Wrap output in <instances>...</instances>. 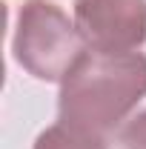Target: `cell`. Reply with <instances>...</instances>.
Listing matches in <instances>:
<instances>
[{"instance_id":"obj_1","label":"cell","mask_w":146,"mask_h":149,"mask_svg":"<svg viewBox=\"0 0 146 149\" xmlns=\"http://www.w3.org/2000/svg\"><path fill=\"white\" fill-rule=\"evenodd\" d=\"M146 95V57L140 52H86L63 77L60 123L109 138Z\"/></svg>"},{"instance_id":"obj_3","label":"cell","mask_w":146,"mask_h":149,"mask_svg":"<svg viewBox=\"0 0 146 149\" xmlns=\"http://www.w3.org/2000/svg\"><path fill=\"white\" fill-rule=\"evenodd\" d=\"M74 26L92 52H135L146 40V0H74Z\"/></svg>"},{"instance_id":"obj_5","label":"cell","mask_w":146,"mask_h":149,"mask_svg":"<svg viewBox=\"0 0 146 149\" xmlns=\"http://www.w3.org/2000/svg\"><path fill=\"white\" fill-rule=\"evenodd\" d=\"M120 149H146V112H140L138 118H132L117 135Z\"/></svg>"},{"instance_id":"obj_4","label":"cell","mask_w":146,"mask_h":149,"mask_svg":"<svg viewBox=\"0 0 146 149\" xmlns=\"http://www.w3.org/2000/svg\"><path fill=\"white\" fill-rule=\"evenodd\" d=\"M35 149H106V141L89 132H80L74 126L57 123L37 138Z\"/></svg>"},{"instance_id":"obj_2","label":"cell","mask_w":146,"mask_h":149,"mask_svg":"<svg viewBox=\"0 0 146 149\" xmlns=\"http://www.w3.org/2000/svg\"><path fill=\"white\" fill-rule=\"evenodd\" d=\"M86 55V43L72 20L49 0H26L17 15L15 57L40 80H63Z\"/></svg>"}]
</instances>
